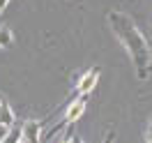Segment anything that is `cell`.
<instances>
[{
	"mask_svg": "<svg viewBox=\"0 0 152 143\" xmlns=\"http://www.w3.org/2000/svg\"><path fill=\"white\" fill-rule=\"evenodd\" d=\"M21 139H23V136H21V127H14V125H12L7 136L2 139V143H21Z\"/></svg>",
	"mask_w": 152,
	"mask_h": 143,
	"instance_id": "4",
	"label": "cell"
},
{
	"mask_svg": "<svg viewBox=\"0 0 152 143\" xmlns=\"http://www.w3.org/2000/svg\"><path fill=\"white\" fill-rule=\"evenodd\" d=\"M148 143H152V132H150V134H148Z\"/></svg>",
	"mask_w": 152,
	"mask_h": 143,
	"instance_id": "10",
	"label": "cell"
},
{
	"mask_svg": "<svg viewBox=\"0 0 152 143\" xmlns=\"http://www.w3.org/2000/svg\"><path fill=\"white\" fill-rule=\"evenodd\" d=\"M7 2H10V0H0V14H2V10L7 7Z\"/></svg>",
	"mask_w": 152,
	"mask_h": 143,
	"instance_id": "8",
	"label": "cell"
},
{
	"mask_svg": "<svg viewBox=\"0 0 152 143\" xmlns=\"http://www.w3.org/2000/svg\"><path fill=\"white\" fill-rule=\"evenodd\" d=\"M7 132H10V127H5V125H0V143H2V139L7 136Z\"/></svg>",
	"mask_w": 152,
	"mask_h": 143,
	"instance_id": "6",
	"label": "cell"
},
{
	"mask_svg": "<svg viewBox=\"0 0 152 143\" xmlns=\"http://www.w3.org/2000/svg\"><path fill=\"white\" fill-rule=\"evenodd\" d=\"M72 143H83L81 139H76V136H72Z\"/></svg>",
	"mask_w": 152,
	"mask_h": 143,
	"instance_id": "9",
	"label": "cell"
},
{
	"mask_svg": "<svg viewBox=\"0 0 152 143\" xmlns=\"http://www.w3.org/2000/svg\"><path fill=\"white\" fill-rule=\"evenodd\" d=\"M0 125H5V127H12L14 125V113H12L10 104L2 99L0 102Z\"/></svg>",
	"mask_w": 152,
	"mask_h": 143,
	"instance_id": "3",
	"label": "cell"
},
{
	"mask_svg": "<svg viewBox=\"0 0 152 143\" xmlns=\"http://www.w3.org/2000/svg\"><path fill=\"white\" fill-rule=\"evenodd\" d=\"M12 44V32L7 28H0V48H7Z\"/></svg>",
	"mask_w": 152,
	"mask_h": 143,
	"instance_id": "5",
	"label": "cell"
},
{
	"mask_svg": "<svg viewBox=\"0 0 152 143\" xmlns=\"http://www.w3.org/2000/svg\"><path fill=\"white\" fill-rule=\"evenodd\" d=\"M21 143H26V141H23V139H21Z\"/></svg>",
	"mask_w": 152,
	"mask_h": 143,
	"instance_id": "11",
	"label": "cell"
},
{
	"mask_svg": "<svg viewBox=\"0 0 152 143\" xmlns=\"http://www.w3.org/2000/svg\"><path fill=\"white\" fill-rule=\"evenodd\" d=\"M0 102H2V97H0Z\"/></svg>",
	"mask_w": 152,
	"mask_h": 143,
	"instance_id": "12",
	"label": "cell"
},
{
	"mask_svg": "<svg viewBox=\"0 0 152 143\" xmlns=\"http://www.w3.org/2000/svg\"><path fill=\"white\" fill-rule=\"evenodd\" d=\"M97 81H99V67H92L90 72H86L83 76L78 78L76 92H78V95H90V92H92V88L97 86Z\"/></svg>",
	"mask_w": 152,
	"mask_h": 143,
	"instance_id": "1",
	"label": "cell"
},
{
	"mask_svg": "<svg viewBox=\"0 0 152 143\" xmlns=\"http://www.w3.org/2000/svg\"><path fill=\"white\" fill-rule=\"evenodd\" d=\"M42 129H44L42 122L30 120V122H26L23 127H21V136H23L26 143H42Z\"/></svg>",
	"mask_w": 152,
	"mask_h": 143,
	"instance_id": "2",
	"label": "cell"
},
{
	"mask_svg": "<svg viewBox=\"0 0 152 143\" xmlns=\"http://www.w3.org/2000/svg\"><path fill=\"white\" fill-rule=\"evenodd\" d=\"M113 141H115V134L108 132V134H106V139H104V143H113Z\"/></svg>",
	"mask_w": 152,
	"mask_h": 143,
	"instance_id": "7",
	"label": "cell"
}]
</instances>
